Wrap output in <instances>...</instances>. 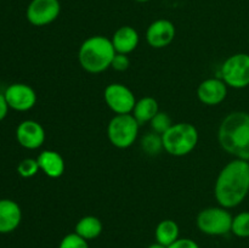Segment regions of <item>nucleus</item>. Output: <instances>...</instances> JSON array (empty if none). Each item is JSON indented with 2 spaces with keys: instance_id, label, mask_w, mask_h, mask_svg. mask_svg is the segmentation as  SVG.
Instances as JSON below:
<instances>
[{
  "instance_id": "a878e982",
  "label": "nucleus",
  "mask_w": 249,
  "mask_h": 248,
  "mask_svg": "<svg viewBox=\"0 0 249 248\" xmlns=\"http://www.w3.org/2000/svg\"><path fill=\"white\" fill-rule=\"evenodd\" d=\"M167 248H199L198 243L191 238H178L174 243L168 246Z\"/></svg>"
},
{
  "instance_id": "6e6552de",
  "label": "nucleus",
  "mask_w": 249,
  "mask_h": 248,
  "mask_svg": "<svg viewBox=\"0 0 249 248\" xmlns=\"http://www.w3.org/2000/svg\"><path fill=\"white\" fill-rule=\"evenodd\" d=\"M104 99L108 108L116 114H129L133 112L136 101L134 92L122 83H111L104 91Z\"/></svg>"
},
{
  "instance_id": "7ed1b4c3",
  "label": "nucleus",
  "mask_w": 249,
  "mask_h": 248,
  "mask_svg": "<svg viewBox=\"0 0 249 248\" xmlns=\"http://www.w3.org/2000/svg\"><path fill=\"white\" fill-rule=\"evenodd\" d=\"M111 39L104 35H91L85 39L78 50V61L84 71L92 74L108 70L116 55Z\"/></svg>"
},
{
  "instance_id": "1a4fd4ad",
  "label": "nucleus",
  "mask_w": 249,
  "mask_h": 248,
  "mask_svg": "<svg viewBox=\"0 0 249 248\" xmlns=\"http://www.w3.org/2000/svg\"><path fill=\"white\" fill-rule=\"evenodd\" d=\"M61 12L58 0H32L26 10V17L31 24L44 27L57 19Z\"/></svg>"
},
{
  "instance_id": "f8f14e48",
  "label": "nucleus",
  "mask_w": 249,
  "mask_h": 248,
  "mask_svg": "<svg viewBox=\"0 0 249 248\" xmlns=\"http://www.w3.org/2000/svg\"><path fill=\"white\" fill-rule=\"evenodd\" d=\"M17 142L27 150H36L45 141V130L39 122L26 119L16 129Z\"/></svg>"
},
{
  "instance_id": "cd10ccee",
  "label": "nucleus",
  "mask_w": 249,
  "mask_h": 248,
  "mask_svg": "<svg viewBox=\"0 0 249 248\" xmlns=\"http://www.w3.org/2000/svg\"><path fill=\"white\" fill-rule=\"evenodd\" d=\"M147 248H167V247H165V246H163V245H160V243L155 242V243H152V245L148 246Z\"/></svg>"
},
{
  "instance_id": "9d476101",
  "label": "nucleus",
  "mask_w": 249,
  "mask_h": 248,
  "mask_svg": "<svg viewBox=\"0 0 249 248\" xmlns=\"http://www.w3.org/2000/svg\"><path fill=\"white\" fill-rule=\"evenodd\" d=\"M9 108L18 112H26L33 108L36 104V92L33 88L24 83H14L9 85L4 92Z\"/></svg>"
},
{
  "instance_id": "5701e85b",
  "label": "nucleus",
  "mask_w": 249,
  "mask_h": 248,
  "mask_svg": "<svg viewBox=\"0 0 249 248\" xmlns=\"http://www.w3.org/2000/svg\"><path fill=\"white\" fill-rule=\"evenodd\" d=\"M39 164L38 160L34 159V158H24L17 165V173H18L19 177H33L36 173L39 172Z\"/></svg>"
},
{
  "instance_id": "c756f323",
  "label": "nucleus",
  "mask_w": 249,
  "mask_h": 248,
  "mask_svg": "<svg viewBox=\"0 0 249 248\" xmlns=\"http://www.w3.org/2000/svg\"><path fill=\"white\" fill-rule=\"evenodd\" d=\"M248 41H249V40H248Z\"/></svg>"
},
{
  "instance_id": "c85d7f7f",
  "label": "nucleus",
  "mask_w": 249,
  "mask_h": 248,
  "mask_svg": "<svg viewBox=\"0 0 249 248\" xmlns=\"http://www.w3.org/2000/svg\"><path fill=\"white\" fill-rule=\"evenodd\" d=\"M135 1H138V2H147V1H150V0H135Z\"/></svg>"
},
{
  "instance_id": "423d86ee",
  "label": "nucleus",
  "mask_w": 249,
  "mask_h": 248,
  "mask_svg": "<svg viewBox=\"0 0 249 248\" xmlns=\"http://www.w3.org/2000/svg\"><path fill=\"white\" fill-rule=\"evenodd\" d=\"M233 216L224 207H208L202 209L196 219L198 230L208 236H224L231 232Z\"/></svg>"
},
{
  "instance_id": "f3484780",
  "label": "nucleus",
  "mask_w": 249,
  "mask_h": 248,
  "mask_svg": "<svg viewBox=\"0 0 249 248\" xmlns=\"http://www.w3.org/2000/svg\"><path fill=\"white\" fill-rule=\"evenodd\" d=\"M158 112H160V105L157 100L152 96H145L136 101L131 114L135 117L139 124L142 125L145 123H150Z\"/></svg>"
},
{
  "instance_id": "bb28decb",
  "label": "nucleus",
  "mask_w": 249,
  "mask_h": 248,
  "mask_svg": "<svg viewBox=\"0 0 249 248\" xmlns=\"http://www.w3.org/2000/svg\"><path fill=\"white\" fill-rule=\"evenodd\" d=\"M7 111H9V105L5 100L4 94H0V122L6 117Z\"/></svg>"
},
{
  "instance_id": "6ab92c4d",
  "label": "nucleus",
  "mask_w": 249,
  "mask_h": 248,
  "mask_svg": "<svg viewBox=\"0 0 249 248\" xmlns=\"http://www.w3.org/2000/svg\"><path fill=\"white\" fill-rule=\"evenodd\" d=\"M180 235V229L177 221L172 220V219H164V220L160 221L158 225L156 226L155 230V237L156 242L160 243V245L170 246L178 240Z\"/></svg>"
},
{
  "instance_id": "a211bd4d",
  "label": "nucleus",
  "mask_w": 249,
  "mask_h": 248,
  "mask_svg": "<svg viewBox=\"0 0 249 248\" xmlns=\"http://www.w3.org/2000/svg\"><path fill=\"white\" fill-rule=\"evenodd\" d=\"M101 220L95 215H85L77 221L74 228V232L78 233L84 240L90 241L99 237L102 232Z\"/></svg>"
},
{
  "instance_id": "b1692460",
  "label": "nucleus",
  "mask_w": 249,
  "mask_h": 248,
  "mask_svg": "<svg viewBox=\"0 0 249 248\" xmlns=\"http://www.w3.org/2000/svg\"><path fill=\"white\" fill-rule=\"evenodd\" d=\"M58 248H89V243L78 233L72 232L66 235L61 240Z\"/></svg>"
},
{
  "instance_id": "ddd939ff",
  "label": "nucleus",
  "mask_w": 249,
  "mask_h": 248,
  "mask_svg": "<svg viewBox=\"0 0 249 248\" xmlns=\"http://www.w3.org/2000/svg\"><path fill=\"white\" fill-rule=\"evenodd\" d=\"M228 88L221 78H208L197 88V97L207 106H218L228 96Z\"/></svg>"
},
{
  "instance_id": "393cba45",
  "label": "nucleus",
  "mask_w": 249,
  "mask_h": 248,
  "mask_svg": "<svg viewBox=\"0 0 249 248\" xmlns=\"http://www.w3.org/2000/svg\"><path fill=\"white\" fill-rule=\"evenodd\" d=\"M130 66V60H129L128 55H124V53H116L112 61L111 67L114 71H118V72H124L126 71Z\"/></svg>"
},
{
  "instance_id": "2eb2a0df",
  "label": "nucleus",
  "mask_w": 249,
  "mask_h": 248,
  "mask_svg": "<svg viewBox=\"0 0 249 248\" xmlns=\"http://www.w3.org/2000/svg\"><path fill=\"white\" fill-rule=\"evenodd\" d=\"M111 41L117 53L128 55L138 48L140 36H139L138 31L134 27L122 26L114 32Z\"/></svg>"
},
{
  "instance_id": "f03ea898",
  "label": "nucleus",
  "mask_w": 249,
  "mask_h": 248,
  "mask_svg": "<svg viewBox=\"0 0 249 248\" xmlns=\"http://www.w3.org/2000/svg\"><path fill=\"white\" fill-rule=\"evenodd\" d=\"M218 142L229 155L249 162V113H229L219 125Z\"/></svg>"
},
{
  "instance_id": "39448f33",
  "label": "nucleus",
  "mask_w": 249,
  "mask_h": 248,
  "mask_svg": "<svg viewBox=\"0 0 249 248\" xmlns=\"http://www.w3.org/2000/svg\"><path fill=\"white\" fill-rule=\"evenodd\" d=\"M140 124L131 113L116 114L107 125V136L114 147L128 148L135 143Z\"/></svg>"
},
{
  "instance_id": "4be33fe9",
  "label": "nucleus",
  "mask_w": 249,
  "mask_h": 248,
  "mask_svg": "<svg viewBox=\"0 0 249 248\" xmlns=\"http://www.w3.org/2000/svg\"><path fill=\"white\" fill-rule=\"evenodd\" d=\"M173 124L174 123L172 122V118H170L169 114L160 111L158 112V113L153 117L152 121L150 122V125H151V129H152V131H155V133L157 134H160V135H163V134H164L165 131L173 125Z\"/></svg>"
},
{
  "instance_id": "f257e3e1",
  "label": "nucleus",
  "mask_w": 249,
  "mask_h": 248,
  "mask_svg": "<svg viewBox=\"0 0 249 248\" xmlns=\"http://www.w3.org/2000/svg\"><path fill=\"white\" fill-rule=\"evenodd\" d=\"M249 194V162L235 158L229 162L215 180L214 196L226 209L240 206Z\"/></svg>"
},
{
  "instance_id": "9b49d317",
  "label": "nucleus",
  "mask_w": 249,
  "mask_h": 248,
  "mask_svg": "<svg viewBox=\"0 0 249 248\" xmlns=\"http://www.w3.org/2000/svg\"><path fill=\"white\" fill-rule=\"evenodd\" d=\"M177 29L169 19L160 18L153 21L146 31V40L153 49H163L174 40Z\"/></svg>"
},
{
  "instance_id": "0eeeda50",
  "label": "nucleus",
  "mask_w": 249,
  "mask_h": 248,
  "mask_svg": "<svg viewBox=\"0 0 249 248\" xmlns=\"http://www.w3.org/2000/svg\"><path fill=\"white\" fill-rule=\"evenodd\" d=\"M220 78L232 89H243L249 85V55L233 53L220 67Z\"/></svg>"
},
{
  "instance_id": "4468645a",
  "label": "nucleus",
  "mask_w": 249,
  "mask_h": 248,
  "mask_svg": "<svg viewBox=\"0 0 249 248\" xmlns=\"http://www.w3.org/2000/svg\"><path fill=\"white\" fill-rule=\"evenodd\" d=\"M22 220V211L18 203L12 199H0V233H10L16 230Z\"/></svg>"
},
{
  "instance_id": "412c9836",
  "label": "nucleus",
  "mask_w": 249,
  "mask_h": 248,
  "mask_svg": "<svg viewBox=\"0 0 249 248\" xmlns=\"http://www.w3.org/2000/svg\"><path fill=\"white\" fill-rule=\"evenodd\" d=\"M231 232L240 238L249 237V212H241L233 216Z\"/></svg>"
},
{
  "instance_id": "dca6fc26",
  "label": "nucleus",
  "mask_w": 249,
  "mask_h": 248,
  "mask_svg": "<svg viewBox=\"0 0 249 248\" xmlns=\"http://www.w3.org/2000/svg\"><path fill=\"white\" fill-rule=\"evenodd\" d=\"M36 160H38L39 169L51 179H57V177H62L66 170L65 159L57 151H43L39 153Z\"/></svg>"
},
{
  "instance_id": "aec40b11",
  "label": "nucleus",
  "mask_w": 249,
  "mask_h": 248,
  "mask_svg": "<svg viewBox=\"0 0 249 248\" xmlns=\"http://www.w3.org/2000/svg\"><path fill=\"white\" fill-rule=\"evenodd\" d=\"M141 148L143 152L148 156H157L162 152L163 148V140L160 134L150 131L141 139Z\"/></svg>"
},
{
  "instance_id": "20e7f679",
  "label": "nucleus",
  "mask_w": 249,
  "mask_h": 248,
  "mask_svg": "<svg viewBox=\"0 0 249 248\" xmlns=\"http://www.w3.org/2000/svg\"><path fill=\"white\" fill-rule=\"evenodd\" d=\"M198 139V130L194 124L187 122L174 123L162 135L163 148L168 155L182 157L196 148Z\"/></svg>"
}]
</instances>
